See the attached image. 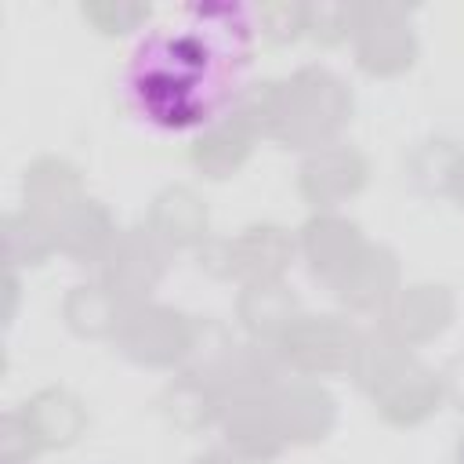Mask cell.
Here are the masks:
<instances>
[{"label": "cell", "instance_id": "obj_1", "mask_svg": "<svg viewBox=\"0 0 464 464\" xmlns=\"http://www.w3.org/2000/svg\"><path fill=\"white\" fill-rule=\"evenodd\" d=\"M254 65V11L246 4H181L156 18L127 51L123 105L160 134L218 123Z\"/></svg>", "mask_w": 464, "mask_h": 464}]
</instances>
